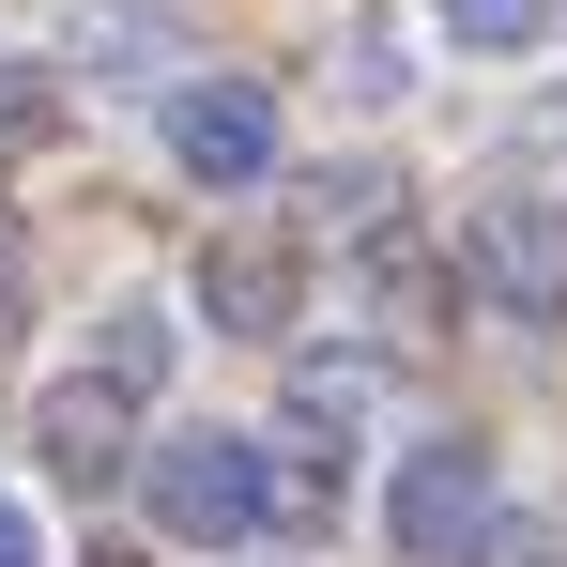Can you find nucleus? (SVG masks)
Returning <instances> with one entry per match:
<instances>
[{
  "instance_id": "obj_2",
  "label": "nucleus",
  "mask_w": 567,
  "mask_h": 567,
  "mask_svg": "<svg viewBox=\"0 0 567 567\" xmlns=\"http://www.w3.org/2000/svg\"><path fill=\"white\" fill-rule=\"evenodd\" d=\"M491 537H506V475H491V445H461V430L399 445V475H383V553H399V567H475Z\"/></svg>"
},
{
  "instance_id": "obj_5",
  "label": "nucleus",
  "mask_w": 567,
  "mask_h": 567,
  "mask_svg": "<svg viewBox=\"0 0 567 567\" xmlns=\"http://www.w3.org/2000/svg\"><path fill=\"white\" fill-rule=\"evenodd\" d=\"M31 445H47V475H62V491H107V475L138 461V383H107V369L47 383V399H31Z\"/></svg>"
},
{
  "instance_id": "obj_1",
  "label": "nucleus",
  "mask_w": 567,
  "mask_h": 567,
  "mask_svg": "<svg viewBox=\"0 0 567 567\" xmlns=\"http://www.w3.org/2000/svg\"><path fill=\"white\" fill-rule=\"evenodd\" d=\"M138 491H154V537L230 553V537L277 522V445H261V430H169V445L138 461Z\"/></svg>"
},
{
  "instance_id": "obj_8",
  "label": "nucleus",
  "mask_w": 567,
  "mask_h": 567,
  "mask_svg": "<svg viewBox=\"0 0 567 567\" xmlns=\"http://www.w3.org/2000/svg\"><path fill=\"white\" fill-rule=\"evenodd\" d=\"M430 16L461 31L475 62H537V47H553V0H430Z\"/></svg>"
},
{
  "instance_id": "obj_9",
  "label": "nucleus",
  "mask_w": 567,
  "mask_h": 567,
  "mask_svg": "<svg viewBox=\"0 0 567 567\" xmlns=\"http://www.w3.org/2000/svg\"><path fill=\"white\" fill-rule=\"evenodd\" d=\"M369 307H383V322H430V307H445V277H430V261L383 230V246H369Z\"/></svg>"
},
{
  "instance_id": "obj_11",
  "label": "nucleus",
  "mask_w": 567,
  "mask_h": 567,
  "mask_svg": "<svg viewBox=\"0 0 567 567\" xmlns=\"http://www.w3.org/2000/svg\"><path fill=\"white\" fill-rule=\"evenodd\" d=\"M0 567H47V522H31V491H0Z\"/></svg>"
},
{
  "instance_id": "obj_3",
  "label": "nucleus",
  "mask_w": 567,
  "mask_h": 567,
  "mask_svg": "<svg viewBox=\"0 0 567 567\" xmlns=\"http://www.w3.org/2000/svg\"><path fill=\"white\" fill-rule=\"evenodd\" d=\"M461 277H475V307H491V322H537V338H553V322H567V199H537V185L475 199Z\"/></svg>"
},
{
  "instance_id": "obj_7",
  "label": "nucleus",
  "mask_w": 567,
  "mask_h": 567,
  "mask_svg": "<svg viewBox=\"0 0 567 567\" xmlns=\"http://www.w3.org/2000/svg\"><path fill=\"white\" fill-rule=\"evenodd\" d=\"M93 369H107V383H169V369H185V307H154V291H123V307L93 322Z\"/></svg>"
},
{
  "instance_id": "obj_4",
  "label": "nucleus",
  "mask_w": 567,
  "mask_h": 567,
  "mask_svg": "<svg viewBox=\"0 0 567 567\" xmlns=\"http://www.w3.org/2000/svg\"><path fill=\"white\" fill-rule=\"evenodd\" d=\"M169 169H185V185H277V93L185 78V93H169Z\"/></svg>"
},
{
  "instance_id": "obj_10",
  "label": "nucleus",
  "mask_w": 567,
  "mask_h": 567,
  "mask_svg": "<svg viewBox=\"0 0 567 567\" xmlns=\"http://www.w3.org/2000/svg\"><path fill=\"white\" fill-rule=\"evenodd\" d=\"M16 307H31V230L0 215V338H16Z\"/></svg>"
},
{
  "instance_id": "obj_6",
  "label": "nucleus",
  "mask_w": 567,
  "mask_h": 567,
  "mask_svg": "<svg viewBox=\"0 0 567 567\" xmlns=\"http://www.w3.org/2000/svg\"><path fill=\"white\" fill-rule=\"evenodd\" d=\"M291 307H307V261H291L277 230H215V246H199V322H230V338H291Z\"/></svg>"
}]
</instances>
